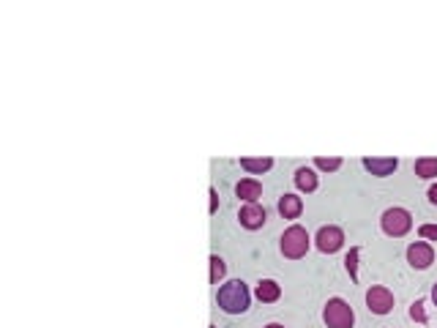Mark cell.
I'll use <instances>...</instances> for the list:
<instances>
[{
  "mask_svg": "<svg viewBox=\"0 0 437 328\" xmlns=\"http://www.w3.org/2000/svg\"><path fill=\"white\" fill-rule=\"evenodd\" d=\"M249 301H252L249 287H246L241 279H232V282L221 285L216 293L218 309H224L227 315H243V312L249 309Z\"/></svg>",
  "mask_w": 437,
  "mask_h": 328,
  "instance_id": "1",
  "label": "cell"
},
{
  "mask_svg": "<svg viewBox=\"0 0 437 328\" xmlns=\"http://www.w3.org/2000/svg\"><path fill=\"white\" fill-rule=\"evenodd\" d=\"M380 225H383V233H385V236H391V238H402V236H407V233H410V227H413V216H410V211H407V208L394 205V208H388V211L383 214Z\"/></svg>",
  "mask_w": 437,
  "mask_h": 328,
  "instance_id": "2",
  "label": "cell"
},
{
  "mask_svg": "<svg viewBox=\"0 0 437 328\" xmlns=\"http://www.w3.org/2000/svg\"><path fill=\"white\" fill-rule=\"evenodd\" d=\"M323 320H325L328 328H353L356 312H353V307H350L347 301L331 298V301L325 304V309H323Z\"/></svg>",
  "mask_w": 437,
  "mask_h": 328,
  "instance_id": "3",
  "label": "cell"
},
{
  "mask_svg": "<svg viewBox=\"0 0 437 328\" xmlns=\"http://www.w3.org/2000/svg\"><path fill=\"white\" fill-rule=\"evenodd\" d=\"M282 254L287 257V260H301L306 252H309V233L301 227V225H292L287 227L285 233H282Z\"/></svg>",
  "mask_w": 437,
  "mask_h": 328,
  "instance_id": "4",
  "label": "cell"
},
{
  "mask_svg": "<svg viewBox=\"0 0 437 328\" xmlns=\"http://www.w3.org/2000/svg\"><path fill=\"white\" fill-rule=\"evenodd\" d=\"M366 307L372 315H388L394 309V293L383 285H372L366 290Z\"/></svg>",
  "mask_w": 437,
  "mask_h": 328,
  "instance_id": "5",
  "label": "cell"
},
{
  "mask_svg": "<svg viewBox=\"0 0 437 328\" xmlns=\"http://www.w3.org/2000/svg\"><path fill=\"white\" fill-rule=\"evenodd\" d=\"M407 263L418 271H427L432 263H435V249L427 241H416V244L407 246Z\"/></svg>",
  "mask_w": 437,
  "mask_h": 328,
  "instance_id": "6",
  "label": "cell"
},
{
  "mask_svg": "<svg viewBox=\"0 0 437 328\" xmlns=\"http://www.w3.org/2000/svg\"><path fill=\"white\" fill-rule=\"evenodd\" d=\"M314 241H317V249H320V252L334 254V252H339L342 244H345V233H342V227L328 225V227H320V233H317Z\"/></svg>",
  "mask_w": 437,
  "mask_h": 328,
  "instance_id": "7",
  "label": "cell"
},
{
  "mask_svg": "<svg viewBox=\"0 0 437 328\" xmlns=\"http://www.w3.org/2000/svg\"><path fill=\"white\" fill-rule=\"evenodd\" d=\"M238 222H241V227H246V230H260V227L268 222V214H265V208H263L260 203H246V205L241 208V214H238Z\"/></svg>",
  "mask_w": 437,
  "mask_h": 328,
  "instance_id": "8",
  "label": "cell"
},
{
  "mask_svg": "<svg viewBox=\"0 0 437 328\" xmlns=\"http://www.w3.org/2000/svg\"><path fill=\"white\" fill-rule=\"evenodd\" d=\"M364 167L372 172V175H377V178H385V175H391L396 167H399V162L394 159V156H366L364 159Z\"/></svg>",
  "mask_w": 437,
  "mask_h": 328,
  "instance_id": "9",
  "label": "cell"
},
{
  "mask_svg": "<svg viewBox=\"0 0 437 328\" xmlns=\"http://www.w3.org/2000/svg\"><path fill=\"white\" fill-rule=\"evenodd\" d=\"M235 194H238L241 200H246V203H257V200L263 197V186H260V181H254V178H243V181H238Z\"/></svg>",
  "mask_w": 437,
  "mask_h": 328,
  "instance_id": "10",
  "label": "cell"
},
{
  "mask_svg": "<svg viewBox=\"0 0 437 328\" xmlns=\"http://www.w3.org/2000/svg\"><path fill=\"white\" fill-rule=\"evenodd\" d=\"M254 293H257V298H260L263 304H274V301L282 298V287H279L274 279H260Z\"/></svg>",
  "mask_w": 437,
  "mask_h": 328,
  "instance_id": "11",
  "label": "cell"
},
{
  "mask_svg": "<svg viewBox=\"0 0 437 328\" xmlns=\"http://www.w3.org/2000/svg\"><path fill=\"white\" fill-rule=\"evenodd\" d=\"M301 211H303V200H301V197H295V194L279 197V214H282L285 219H298Z\"/></svg>",
  "mask_w": 437,
  "mask_h": 328,
  "instance_id": "12",
  "label": "cell"
},
{
  "mask_svg": "<svg viewBox=\"0 0 437 328\" xmlns=\"http://www.w3.org/2000/svg\"><path fill=\"white\" fill-rule=\"evenodd\" d=\"M295 186H298L301 192H314V189H317V175H314V170H312V167H298V170H295Z\"/></svg>",
  "mask_w": 437,
  "mask_h": 328,
  "instance_id": "13",
  "label": "cell"
},
{
  "mask_svg": "<svg viewBox=\"0 0 437 328\" xmlns=\"http://www.w3.org/2000/svg\"><path fill=\"white\" fill-rule=\"evenodd\" d=\"M241 167H243L246 172L263 175V172H268V170L274 167V159H271V156H263V159H249V156H243V159H241Z\"/></svg>",
  "mask_w": 437,
  "mask_h": 328,
  "instance_id": "14",
  "label": "cell"
},
{
  "mask_svg": "<svg viewBox=\"0 0 437 328\" xmlns=\"http://www.w3.org/2000/svg\"><path fill=\"white\" fill-rule=\"evenodd\" d=\"M416 175H418V178H424V181L437 178V159H429V156L418 159V162H416Z\"/></svg>",
  "mask_w": 437,
  "mask_h": 328,
  "instance_id": "15",
  "label": "cell"
},
{
  "mask_svg": "<svg viewBox=\"0 0 437 328\" xmlns=\"http://www.w3.org/2000/svg\"><path fill=\"white\" fill-rule=\"evenodd\" d=\"M358 254H361V249L353 246V249L347 252V257H345V268H347V274H350L353 282H358Z\"/></svg>",
  "mask_w": 437,
  "mask_h": 328,
  "instance_id": "16",
  "label": "cell"
},
{
  "mask_svg": "<svg viewBox=\"0 0 437 328\" xmlns=\"http://www.w3.org/2000/svg\"><path fill=\"white\" fill-rule=\"evenodd\" d=\"M227 274V265L218 254H211V285H218V279Z\"/></svg>",
  "mask_w": 437,
  "mask_h": 328,
  "instance_id": "17",
  "label": "cell"
},
{
  "mask_svg": "<svg viewBox=\"0 0 437 328\" xmlns=\"http://www.w3.org/2000/svg\"><path fill=\"white\" fill-rule=\"evenodd\" d=\"M314 167H317V170H325V172H334V170L342 167V159H339V156H317V159H314Z\"/></svg>",
  "mask_w": 437,
  "mask_h": 328,
  "instance_id": "18",
  "label": "cell"
},
{
  "mask_svg": "<svg viewBox=\"0 0 437 328\" xmlns=\"http://www.w3.org/2000/svg\"><path fill=\"white\" fill-rule=\"evenodd\" d=\"M410 318H413V320H418V323H427V312H424V301H416V304L410 307Z\"/></svg>",
  "mask_w": 437,
  "mask_h": 328,
  "instance_id": "19",
  "label": "cell"
},
{
  "mask_svg": "<svg viewBox=\"0 0 437 328\" xmlns=\"http://www.w3.org/2000/svg\"><path fill=\"white\" fill-rule=\"evenodd\" d=\"M418 236L424 241H437V225H421L418 227Z\"/></svg>",
  "mask_w": 437,
  "mask_h": 328,
  "instance_id": "20",
  "label": "cell"
},
{
  "mask_svg": "<svg viewBox=\"0 0 437 328\" xmlns=\"http://www.w3.org/2000/svg\"><path fill=\"white\" fill-rule=\"evenodd\" d=\"M216 208H218V192L211 186V214H216Z\"/></svg>",
  "mask_w": 437,
  "mask_h": 328,
  "instance_id": "21",
  "label": "cell"
},
{
  "mask_svg": "<svg viewBox=\"0 0 437 328\" xmlns=\"http://www.w3.org/2000/svg\"><path fill=\"white\" fill-rule=\"evenodd\" d=\"M429 203H432V205H437V183L432 186V189H429Z\"/></svg>",
  "mask_w": 437,
  "mask_h": 328,
  "instance_id": "22",
  "label": "cell"
},
{
  "mask_svg": "<svg viewBox=\"0 0 437 328\" xmlns=\"http://www.w3.org/2000/svg\"><path fill=\"white\" fill-rule=\"evenodd\" d=\"M432 301L437 304V282H435V287H432Z\"/></svg>",
  "mask_w": 437,
  "mask_h": 328,
  "instance_id": "23",
  "label": "cell"
},
{
  "mask_svg": "<svg viewBox=\"0 0 437 328\" xmlns=\"http://www.w3.org/2000/svg\"><path fill=\"white\" fill-rule=\"evenodd\" d=\"M265 328H285V326H279V323H268Z\"/></svg>",
  "mask_w": 437,
  "mask_h": 328,
  "instance_id": "24",
  "label": "cell"
},
{
  "mask_svg": "<svg viewBox=\"0 0 437 328\" xmlns=\"http://www.w3.org/2000/svg\"><path fill=\"white\" fill-rule=\"evenodd\" d=\"M211 328H214V326H211Z\"/></svg>",
  "mask_w": 437,
  "mask_h": 328,
  "instance_id": "25",
  "label": "cell"
}]
</instances>
